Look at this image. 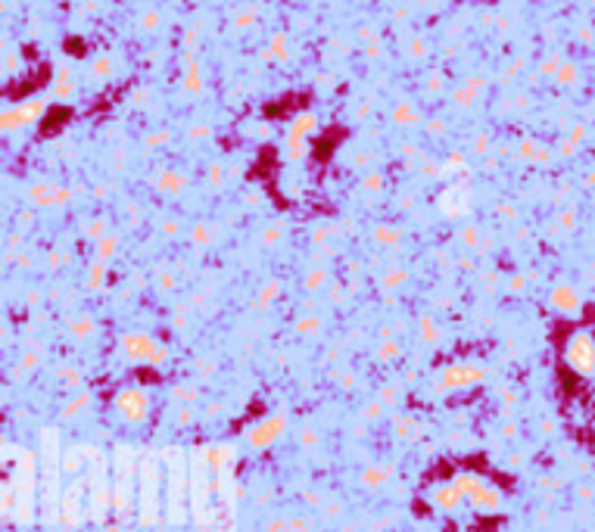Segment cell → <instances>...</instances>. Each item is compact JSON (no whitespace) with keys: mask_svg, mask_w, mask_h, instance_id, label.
Instances as JSON below:
<instances>
[{"mask_svg":"<svg viewBox=\"0 0 595 532\" xmlns=\"http://www.w3.org/2000/svg\"><path fill=\"white\" fill-rule=\"evenodd\" d=\"M561 361L567 364L576 377H583V380L595 377V336H592V330H586V327L570 330L567 339H564V345H561Z\"/></svg>","mask_w":595,"mask_h":532,"instance_id":"6da1fadb","label":"cell"},{"mask_svg":"<svg viewBox=\"0 0 595 532\" xmlns=\"http://www.w3.org/2000/svg\"><path fill=\"white\" fill-rule=\"evenodd\" d=\"M153 411V399L144 386H119L113 392V414L128 426L147 424Z\"/></svg>","mask_w":595,"mask_h":532,"instance_id":"7a4b0ae2","label":"cell"},{"mask_svg":"<svg viewBox=\"0 0 595 532\" xmlns=\"http://www.w3.org/2000/svg\"><path fill=\"white\" fill-rule=\"evenodd\" d=\"M455 482H458V488H461L464 501H468L474 511L493 513V511H499V507H502V488L493 486L489 479H483L480 473H470V470H464V473L455 476Z\"/></svg>","mask_w":595,"mask_h":532,"instance_id":"3957f363","label":"cell"},{"mask_svg":"<svg viewBox=\"0 0 595 532\" xmlns=\"http://www.w3.org/2000/svg\"><path fill=\"white\" fill-rule=\"evenodd\" d=\"M437 209L443 218L449 221H461L468 218V212L474 209V190H470V175L468 178H455L452 184H446L437 193Z\"/></svg>","mask_w":595,"mask_h":532,"instance_id":"277c9868","label":"cell"},{"mask_svg":"<svg viewBox=\"0 0 595 532\" xmlns=\"http://www.w3.org/2000/svg\"><path fill=\"white\" fill-rule=\"evenodd\" d=\"M122 349L134 361H150V364H163L165 355H169V349L163 343H156L153 336H147V333H125L122 336Z\"/></svg>","mask_w":595,"mask_h":532,"instance_id":"5b68a950","label":"cell"},{"mask_svg":"<svg viewBox=\"0 0 595 532\" xmlns=\"http://www.w3.org/2000/svg\"><path fill=\"white\" fill-rule=\"evenodd\" d=\"M26 200L28 206L35 209H53V206H66L72 200V190L69 187H60L53 181H35L32 187L26 190Z\"/></svg>","mask_w":595,"mask_h":532,"instance_id":"8992f818","label":"cell"},{"mask_svg":"<svg viewBox=\"0 0 595 532\" xmlns=\"http://www.w3.org/2000/svg\"><path fill=\"white\" fill-rule=\"evenodd\" d=\"M427 498H430V507H433V511H439V513H455L461 504H468L455 479L430 486V495H427Z\"/></svg>","mask_w":595,"mask_h":532,"instance_id":"52a82bcc","label":"cell"},{"mask_svg":"<svg viewBox=\"0 0 595 532\" xmlns=\"http://www.w3.org/2000/svg\"><path fill=\"white\" fill-rule=\"evenodd\" d=\"M489 91V82L483 75H468L449 91V100L455 106H474L477 100H483V94Z\"/></svg>","mask_w":595,"mask_h":532,"instance_id":"ba28073f","label":"cell"},{"mask_svg":"<svg viewBox=\"0 0 595 532\" xmlns=\"http://www.w3.org/2000/svg\"><path fill=\"white\" fill-rule=\"evenodd\" d=\"M181 59H184V78H181V88L187 91L190 97H200L206 91V75H203V66L196 59V50L190 47H181Z\"/></svg>","mask_w":595,"mask_h":532,"instance_id":"9c48e42d","label":"cell"},{"mask_svg":"<svg viewBox=\"0 0 595 532\" xmlns=\"http://www.w3.org/2000/svg\"><path fill=\"white\" fill-rule=\"evenodd\" d=\"M480 368H470V364H455V368L443 370L439 374V386L443 389H464V386H474L480 380Z\"/></svg>","mask_w":595,"mask_h":532,"instance_id":"30bf717a","label":"cell"},{"mask_svg":"<svg viewBox=\"0 0 595 532\" xmlns=\"http://www.w3.org/2000/svg\"><path fill=\"white\" fill-rule=\"evenodd\" d=\"M514 156H518L520 162H530V165H549L551 162V150L533 137H520L518 144H514Z\"/></svg>","mask_w":595,"mask_h":532,"instance_id":"8fae6325","label":"cell"},{"mask_svg":"<svg viewBox=\"0 0 595 532\" xmlns=\"http://www.w3.org/2000/svg\"><path fill=\"white\" fill-rule=\"evenodd\" d=\"M153 184H156V190L163 196H181L184 190H187L190 178L184 175V171H178V169H163V171H156Z\"/></svg>","mask_w":595,"mask_h":532,"instance_id":"7c38bea8","label":"cell"},{"mask_svg":"<svg viewBox=\"0 0 595 532\" xmlns=\"http://www.w3.org/2000/svg\"><path fill=\"white\" fill-rule=\"evenodd\" d=\"M309 153H312V137L287 131V137H284V159L290 165H302L309 159Z\"/></svg>","mask_w":595,"mask_h":532,"instance_id":"4fadbf2b","label":"cell"},{"mask_svg":"<svg viewBox=\"0 0 595 532\" xmlns=\"http://www.w3.org/2000/svg\"><path fill=\"white\" fill-rule=\"evenodd\" d=\"M75 94H78V78L72 75V69H57L53 84H51V97L60 103H69V100H75Z\"/></svg>","mask_w":595,"mask_h":532,"instance_id":"5bb4252c","label":"cell"},{"mask_svg":"<svg viewBox=\"0 0 595 532\" xmlns=\"http://www.w3.org/2000/svg\"><path fill=\"white\" fill-rule=\"evenodd\" d=\"M390 119H393V125L399 128H418L424 125V115H421V109L414 106L412 100H399L393 106V113H390Z\"/></svg>","mask_w":595,"mask_h":532,"instance_id":"9a60e30c","label":"cell"},{"mask_svg":"<svg viewBox=\"0 0 595 532\" xmlns=\"http://www.w3.org/2000/svg\"><path fill=\"white\" fill-rule=\"evenodd\" d=\"M290 35L287 32H271V38H268V44H265V53L262 57L268 59V63H287L290 59Z\"/></svg>","mask_w":595,"mask_h":532,"instance_id":"2e32d148","label":"cell"},{"mask_svg":"<svg viewBox=\"0 0 595 532\" xmlns=\"http://www.w3.org/2000/svg\"><path fill=\"white\" fill-rule=\"evenodd\" d=\"M468 156L461 150H452L443 159V181H455V178H468Z\"/></svg>","mask_w":595,"mask_h":532,"instance_id":"e0dca14e","label":"cell"},{"mask_svg":"<svg viewBox=\"0 0 595 532\" xmlns=\"http://www.w3.org/2000/svg\"><path fill=\"white\" fill-rule=\"evenodd\" d=\"M318 128H321V119L312 113V109H306V113H296L293 115V122H290L287 131L302 134V137H315V134H318Z\"/></svg>","mask_w":595,"mask_h":532,"instance_id":"ac0fdd59","label":"cell"},{"mask_svg":"<svg viewBox=\"0 0 595 532\" xmlns=\"http://www.w3.org/2000/svg\"><path fill=\"white\" fill-rule=\"evenodd\" d=\"M88 72H91L94 82H113L116 78V59L109 57V53H97V57L91 59Z\"/></svg>","mask_w":595,"mask_h":532,"instance_id":"d6986e66","label":"cell"},{"mask_svg":"<svg viewBox=\"0 0 595 532\" xmlns=\"http://www.w3.org/2000/svg\"><path fill=\"white\" fill-rule=\"evenodd\" d=\"M234 32H250V28L259 26V7L256 3H246V7H237L231 16Z\"/></svg>","mask_w":595,"mask_h":532,"instance_id":"ffe728a7","label":"cell"},{"mask_svg":"<svg viewBox=\"0 0 595 532\" xmlns=\"http://www.w3.org/2000/svg\"><path fill=\"white\" fill-rule=\"evenodd\" d=\"M19 113H22V119H26V128H28V125H38V122L47 115V100H44V97H32V100H22V103H19Z\"/></svg>","mask_w":595,"mask_h":532,"instance_id":"44dd1931","label":"cell"},{"mask_svg":"<svg viewBox=\"0 0 595 532\" xmlns=\"http://www.w3.org/2000/svg\"><path fill=\"white\" fill-rule=\"evenodd\" d=\"M551 305H555L558 312H576V308H580V296H576L570 287H555L551 289Z\"/></svg>","mask_w":595,"mask_h":532,"instance_id":"7402d4cb","label":"cell"},{"mask_svg":"<svg viewBox=\"0 0 595 532\" xmlns=\"http://www.w3.org/2000/svg\"><path fill=\"white\" fill-rule=\"evenodd\" d=\"M0 128H3V134H13V131H19V128H26V119H22V113H19V103H7V106H3V113H0Z\"/></svg>","mask_w":595,"mask_h":532,"instance_id":"603a6c76","label":"cell"},{"mask_svg":"<svg viewBox=\"0 0 595 532\" xmlns=\"http://www.w3.org/2000/svg\"><path fill=\"white\" fill-rule=\"evenodd\" d=\"M119 246H122V240H119V234H113L109 231L107 237L103 240H97L94 243V256H97V262H109V258L119 252Z\"/></svg>","mask_w":595,"mask_h":532,"instance_id":"cb8c5ba5","label":"cell"},{"mask_svg":"<svg viewBox=\"0 0 595 532\" xmlns=\"http://www.w3.org/2000/svg\"><path fill=\"white\" fill-rule=\"evenodd\" d=\"M371 240H374L377 246H396L402 240V227H396V225H377L374 231H371Z\"/></svg>","mask_w":595,"mask_h":532,"instance_id":"d4e9b609","label":"cell"},{"mask_svg":"<svg viewBox=\"0 0 595 532\" xmlns=\"http://www.w3.org/2000/svg\"><path fill=\"white\" fill-rule=\"evenodd\" d=\"M421 91H424L427 97H443L446 94V75L443 72H427L424 75V84H421Z\"/></svg>","mask_w":595,"mask_h":532,"instance_id":"484cf974","label":"cell"},{"mask_svg":"<svg viewBox=\"0 0 595 532\" xmlns=\"http://www.w3.org/2000/svg\"><path fill=\"white\" fill-rule=\"evenodd\" d=\"M82 231H84V237L97 243V240H103L109 234V218H91V221H84Z\"/></svg>","mask_w":595,"mask_h":532,"instance_id":"4316f807","label":"cell"},{"mask_svg":"<svg viewBox=\"0 0 595 532\" xmlns=\"http://www.w3.org/2000/svg\"><path fill=\"white\" fill-rule=\"evenodd\" d=\"M408 59H427L430 57V41L427 38H421V35H414V38H408Z\"/></svg>","mask_w":595,"mask_h":532,"instance_id":"83f0119b","label":"cell"},{"mask_svg":"<svg viewBox=\"0 0 595 532\" xmlns=\"http://www.w3.org/2000/svg\"><path fill=\"white\" fill-rule=\"evenodd\" d=\"M458 240H461L464 249H480V227L477 225H461V231H458Z\"/></svg>","mask_w":595,"mask_h":532,"instance_id":"f1b7e54d","label":"cell"},{"mask_svg":"<svg viewBox=\"0 0 595 532\" xmlns=\"http://www.w3.org/2000/svg\"><path fill=\"white\" fill-rule=\"evenodd\" d=\"M520 72H524V59H520V57L508 59V63H505V66H502V69H499V84H511L514 78L520 75Z\"/></svg>","mask_w":595,"mask_h":532,"instance_id":"f546056e","label":"cell"},{"mask_svg":"<svg viewBox=\"0 0 595 532\" xmlns=\"http://www.w3.org/2000/svg\"><path fill=\"white\" fill-rule=\"evenodd\" d=\"M190 240H194L196 246H209V243L215 240L212 225H209V221H200V225H194V227H190Z\"/></svg>","mask_w":595,"mask_h":532,"instance_id":"4dcf8cb0","label":"cell"},{"mask_svg":"<svg viewBox=\"0 0 595 532\" xmlns=\"http://www.w3.org/2000/svg\"><path fill=\"white\" fill-rule=\"evenodd\" d=\"M138 26H140V32H147V35L156 32V28L163 26V13H159V10H153V7L144 10V13L138 16Z\"/></svg>","mask_w":595,"mask_h":532,"instance_id":"1f68e13d","label":"cell"},{"mask_svg":"<svg viewBox=\"0 0 595 532\" xmlns=\"http://www.w3.org/2000/svg\"><path fill=\"white\" fill-rule=\"evenodd\" d=\"M555 82L561 84V88H570V84L580 82V72H576V66H574V63H567V59H564L561 69H558V75H555Z\"/></svg>","mask_w":595,"mask_h":532,"instance_id":"d6a6232c","label":"cell"},{"mask_svg":"<svg viewBox=\"0 0 595 532\" xmlns=\"http://www.w3.org/2000/svg\"><path fill=\"white\" fill-rule=\"evenodd\" d=\"M383 187H387V181H383L381 171H365L362 175V190L365 193H381Z\"/></svg>","mask_w":595,"mask_h":532,"instance_id":"836d02e7","label":"cell"},{"mask_svg":"<svg viewBox=\"0 0 595 532\" xmlns=\"http://www.w3.org/2000/svg\"><path fill=\"white\" fill-rule=\"evenodd\" d=\"M88 283H91V289H100L103 283H107V262H94V265H91Z\"/></svg>","mask_w":595,"mask_h":532,"instance_id":"e575fe53","label":"cell"},{"mask_svg":"<svg viewBox=\"0 0 595 532\" xmlns=\"http://www.w3.org/2000/svg\"><path fill=\"white\" fill-rule=\"evenodd\" d=\"M470 153H474V156H483V159H486L489 153H493V140H489V134H477V137L470 140Z\"/></svg>","mask_w":595,"mask_h":532,"instance_id":"d590c367","label":"cell"},{"mask_svg":"<svg viewBox=\"0 0 595 532\" xmlns=\"http://www.w3.org/2000/svg\"><path fill=\"white\" fill-rule=\"evenodd\" d=\"M169 140H172V131H153V134H147L144 137V146L147 150H163Z\"/></svg>","mask_w":595,"mask_h":532,"instance_id":"8d00e7d4","label":"cell"},{"mask_svg":"<svg viewBox=\"0 0 595 532\" xmlns=\"http://www.w3.org/2000/svg\"><path fill=\"white\" fill-rule=\"evenodd\" d=\"M275 433H277V424H275V426L265 424V426H259V430H253V445H265V442H271V439H275Z\"/></svg>","mask_w":595,"mask_h":532,"instance_id":"74e56055","label":"cell"},{"mask_svg":"<svg viewBox=\"0 0 595 532\" xmlns=\"http://www.w3.org/2000/svg\"><path fill=\"white\" fill-rule=\"evenodd\" d=\"M561 63H564L561 57H549V59H542V63H539V75L555 78V75H558V69H561Z\"/></svg>","mask_w":595,"mask_h":532,"instance_id":"f35d334b","label":"cell"},{"mask_svg":"<svg viewBox=\"0 0 595 532\" xmlns=\"http://www.w3.org/2000/svg\"><path fill=\"white\" fill-rule=\"evenodd\" d=\"M206 175H209V184H212V187H221V184H225V165L221 162H212L206 169Z\"/></svg>","mask_w":595,"mask_h":532,"instance_id":"ab89813d","label":"cell"},{"mask_svg":"<svg viewBox=\"0 0 595 532\" xmlns=\"http://www.w3.org/2000/svg\"><path fill=\"white\" fill-rule=\"evenodd\" d=\"M281 237H284V225H271V227H265L262 243L265 246H275V243H281Z\"/></svg>","mask_w":595,"mask_h":532,"instance_id":"60d3db41","label":"cell"},{"mask_svg":"<svg viewBox=\"0 0 595 532\" xmlns=\"http://www.w3.org/2000/svg\"><path fill=\"white\" fill-rule=\"evenodd\" d=\"M383 53V41H381V35H374L371 41H365V57L368 59H377Z\"/></svg>","mask_w":595,"mask_h":532,"instance_id":"b9f144b4","label":"cell"},{"mask_svg":"<svg viewBox=\"0 0 595 532\" xmlns=\"http://www.w3.org/2000/svg\"><path fill=\"white\" fill-rule=\"evenodd\" d=\"M324 281H327V271H324V268H315V271H309L306 287H309V289H318Z\"/></svg>","mask_w":595,"mask_h":532,"instance_id":"7bdbcfd3","label":"cell"},{"mask_svg":"<svg viewBox=\"0 0 595 532\" xmlns=\"http://www.w3.org/2000/svg\"><path fill=\"white\" fill-rule=\"evenodd\" d=\"M495 215L505 218V221H514L518 218V209H514V202H499V206H495Z\"/></svg>","mask_w":595,"mask_h":532,"instance_id":"ee69618b","label":"cell"},{"mask_svg":"<svg viewBox=\"0 0 595 532\" xmlns=\"http://www.w3.org/2000/svg\"><path fill=\"white\" fill-rule=\"evenodd\" d=\"M150 97H153L150 88H138L131 94V106H147V103H150Z\"/></svg>","mask_w":595,"mask_h":532,"instance_id":"f6af8a7d","label":"cell"},{"mask_svg":"<svg viewBox=\"0 0 595 532\" xmlns=\"http://www.w3.org/2000/svg\"><path fill=\"white\" fill-rule=\"evenodd\" d=\"M187 134H190V140H206V137H212V128L200 122V125H190Z\"/></svg>","mask_w":595,"mask_h":532,"instance_id":"bcb514c9","label":"cell"},{"mask_svg":"<svg viewBox=\"0 0 595 532\" xmlns=\"http://www.w3.org/2000/svg\"><path fill=\"white\" fill-rule=\"evenodd\" d=\"M574 153H576V140H570V137L558 140V156H574Z\"/></svg>","mask_w":595,"mask_h":532,"instance_id":"7dc6e473","label":"cell"},{"mask_svg":"<svg viewBox=\"0 0 595 532\" xmlns=\"http://www.w3.org/2000/svg\"><path fill=\"white\" fill-rule=\"evenodd\" d=\"M424 128H427V134H433V137H439V134L446 131L443 119H427V122H424Z\"/></svg>","mask_w":595,"mask_h":532,"instance_id":"c3c4849f","label":"cell"},{"mask_svg":"<svg viewBox=\"0 0 595 532\" xmlns=\"http://www.w3.org/2000/svg\"><path fill=\"white\" fill-rule=\"evenodd\" d=\"M331 237V225H318V227H312V240L315 243H321V240H327Z\"/></svg>","mask_w":595,"mask_h":532,"instance_id":"681fc988","label":"cell"},{"mask_svg":"<svg viewBox=\"0 0 595 532\" xmlns=\"http://www.w3.org/2000/svg\"><path fill=\"white\" fill-rule=\"evenodd\" d=\"M530 103H533L530 94L524 91V94H514V103H511V106H514V109H530Z\"/></svg>","mask_w":595,"mask_h":532,"instance_id":"f907efd6","label":"cell"},{"mask_svg":"<svg viewBox=\"0 0 595 532\" xmlns=\"http://www.w3.org/2000/svg\"><path fill=\"white\" fill-rule=\"evenodd\" d=\"M165 234H169V237H178V234H181V227H178V221H165V227H163Z\"/></svg>","mask_w":595,"mask_h":532,"instance_id":"816d5d0a","label":"cell"},{"mask_svg":"<svg viewBox=\"0 0 595 532\" xmlns=\"http://www.w3.org/2000/svg\"><path fill=\"white\" fill-rule=\"evenodd\" d=\"M399 153H402V156L412 159V156H418V146H414V144H402V146H399Z\"/></svg>","mask_w":595,"mask_h":532,"instance_id":"f5cc1de1","label":"cell"},{"mask_svg":"<svg viewBox=\"0 0 595 532\" xmlns=\"http://www.w3.org/2000/svg\"><path fill=\"white\" fill-rule=\"evenodd\" d=\"M574 221H576L574 212H564V215H561V227H574Z\"/></svg>","mask_w":595,"mask_h":532,"instance_id":"db71d44e","label":"cell"},{"mask_svg":"<svg viewBox=\"0 0 595 532\" xmlns=\"http://www.w3.org/2000/svg\"><path fill=\"white\" fill-rule=\"evenodd\" d=\"M511 289H524V277H514V281H511Z\"/></svg>","mask_w":595,"mask_h":532,"instance_id":"11a10c76","label":"cell"}]
</instances>
